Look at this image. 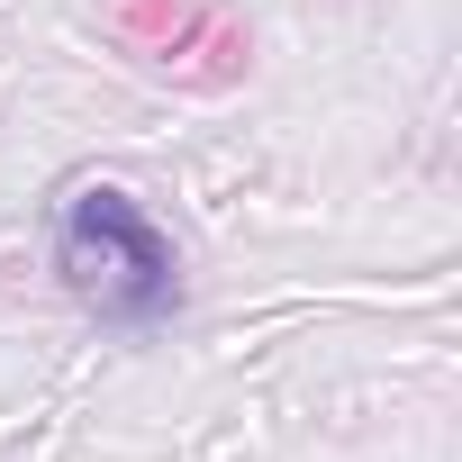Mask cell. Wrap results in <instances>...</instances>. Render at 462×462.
Instances as JSON below:
<instances>
[{
    "label": "cell",
    "mask_w": 462,
    "mask_h": 462,
    "mask_svg": "<svg viewBox=\"0 0 462 462\" xmlns=\"http://www.w3.org/2000/svg\"><path fill=\"white\" fill-rule=\"evenodd\" d=\"M55 273L64 291L109 318V327H154L181 309V263H172V236L136 208V190L118 181H82L64 208H55Z\"/></svg>",
    "instance_id": "obj_1"
}]
</instances>
